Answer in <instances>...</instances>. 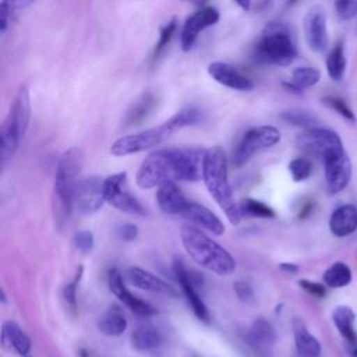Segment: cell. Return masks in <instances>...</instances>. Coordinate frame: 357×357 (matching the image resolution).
Returning <instances> with one entry per match:
<instances>
[{
  "label": "cell",
  "instance_id": "cell-32",
  "mask_svg": "<svg viewBox=\"0 0 357 357\" xmlns=\"http://www.w3.org/2000/svg\"><path fill=\"white\" fill-rule=\"evenodd\" d=\"M241 215L250 218H275V211L262 201L254 198H245L238 204Z\"/></svg>",
  "mask_w": 357,
  "mask_h": 357
},
{
  "label": "cell",
  "instance_id": "cell-6",
  "mask_svg": "<svg viewBox=\"0 0 357 357\" xmlns=\"http://www.w3.org/2000/svg\"><path fill=\"white\" fill-rule=\"evenodd\" d=\"M252 56L261 64L289 66L297 56V47L290 28L282 21L268 22L261 32Z\"/></svg>",
  "mask_w": 357,
  "mask_h": 357
},
{
  "label": "cell",
  "instance_id": "cell-26",
  "mask_svg": "<svg viewBox=\"0 0 357 357\" xmlns=\"http://www.w3.org/2000/svg\"><path fill=\"white\" fill-rule=\"evenodd\" d=\"M354 311L347 305H339L332 312V319L335 326L337 328L339 333L347 340V342H356L357 336L354 332Z\"/></svg>",
  "mask_w": 357,
  "mask_h": 357
},
{
  "label": "cell",
  "instance_id": "cell-8",
  "mask_svg": "<svg viewBox=\"0 0 357 357\" xmlns=\"http://www.w3.org/2000/svg\"><path fill=\"white\" fill-rule=\"evenodd\" d=\"M280 141V131L273 126H258L244 132L233 151L231 162L240 167L245 165L255 153L276 145Z\"/></svg>",
  "mask_w": 357,
  "mask_h": 357
},
{
  "label": "cell",
  "instance_id": "cell-12",
  "mask_svg": "<svg viewBox=\"0 0 357 357\" xmlns=\"http://www.w3.org/2000/svg\"><path fill=\"white\" fill-rule=\"evenodd\" d=\"M322 160L325 166V181L328 192H340L349 184L351 176V163L349 160L347 153L342 148L339 151L329 153Z\"/></svg>",
  "mask_w": 357,
  "mask_h": 357
},
{
  "label": "cell",
  "instance_id": "cell-36",
  "mask_svg": "<svg viewBox=\"0 0 357 357\" xmlns=\"http://www.w3.org/2000/svg\"><path fill=\"white\" fill-rule=\"evenodd\" d=\"M311 163L305 158H296L289 163V172L294 181L300 183L310 177L311 174Z\"/></svg>",
  "mask_w": 357,
  "mask_h": 357
},
{
  "label": "cell",
  "instance_id": "cell-40",
  "mask_svg": "<svg viewBox=\"0 0 357 357\" xmlns=\"http://www.w3.org/2000/svg\"><path fill=\"white\" fill-rule=\"evenodd\" d=\"M233 289H234V293H236V296L238 297L240 301L250 303V301L254 300V290L247 282L237 280V282H234Z\"/></svg>",
  "mask_w": 357,
  "mask_h": 357
},
{
  "label": "cell",
  "instance_id": "cell-11",
  "mask_svg": "<svg viewBox=\"0 0 357 357\" xmlns=\"http://www.w3.org/2000/svg\"><path fill=\"white\" fill-rule=\"evenodd\" d=\"M219 18H220V14L218 8L213 6H204L195 10L191 15H188L181 28V35H180L181 49L184 52H188L197 42L199 33L204 29L215 25L219 21Z\"/></svg>",
  "mask_w": 357,
  "mask_h": 357
},
{
  "label": "cell",
  "instance_id": "cell-24",
  "mask_svg": "<svg viewBox=\"0 0 357 357\" xmlns=\"http://www.w3.org/2000/svg\"><path fill=\"white\" fill-rule=\"evenodd\" d=\"M127 325V318L119 305H110L98 321V329L106 336L123 335Z\"/></svg>",
  "mask_w": 357,
  "mask_h": 357
},
{
  "label": "cell",
  "instance_id": "cell-42",
  "mask_svg": "<svg viewBox=\"0 0 357 357\" xmlns=\"http://www.w3.org/2000/svg\"><path fill=\"white\" fill-rule=\"evenodd\" d=\"M14 7H15V4L10 3V1H1L0 3V31L1 32H6V29L8 26L11 13H13Z\"/></svg>",
  "mask_w": 357,
  "mask_h": 357
},
{
  "label": "cell",
  "instance_id": "cell-18",
  "mask_svg": "<svg viewBox=\"0 0 357 357\" xmlns=\"http://www.w3.org/2000/svg\"><path fill=\"white\" fill-rule=\"evenodd\" d=\"M304 32L308 46L314 52H324L328 46L326 17L321 7H312L304 17Z\"/></svg>",
  "mask_w": 357,
  "mask_h": 357
},
{
  "label": "cell",
  "instance_id": "cell-31",
  "mask_svg": "<svg viewBox=\"0 0 357 357\" xmlns=\"http://www.w3.org/2000/svg\"><path fill=\"white\" fill-rule=\"evenodd\" d=\"M346 68V59H344V52L342 43H337L328 54L326 57V70L328 74L332 79L337 81L343 77Z\"/></svg>",
  "mask_w": 357,
  "mask_h": 357
},
{
  "label": "cell",
  "instance_id": "cell-13",
  "mask_svg": "<svg viewBox=\"0 0 357 357\" xmlns=\"http://www.w3.org/2000/svg\"><path fill=\"white\" fill-rule=\"evenodd\" d=\"M102 183L103 180L96 176L84 177L77 181L74 191V206L78 212L89 215L102 208L105 202Z\"/></svg>",
  "mask_w": 357,
  "mask_h": 357
},
{
  "label": "cell",
  "instance_id": "cell-33",
  "mask_svg": "<svg viewBox=\"0 0 357 357\" xmlns=\"http://www.w3.org/2000/svg\"><path fill=\"white\" fill-rule=\"evenodd\" d=\"M280 116L289 124H293L297 127H304L307 130L315 128V124H317V119L311 113L304 112V110H286Z\"/></svg>",
  "mask_w": 357,
  "mask_h": 357
},
{
  "label": "cell",
  "instance_id": "cell-5",
  "mask_svg": "<svg viewBox=\"0 0 357 357\" xmlns=\"http://www.w3.org/2000/svg\"><path fill=\"white\" fill-rule=\"evenodd\" d=\"M180 240L185 252L199 266L219 276H227L236 271L233 255L201 229L184 225L180 229Z\"/></svg>",
  "mask_w": 357,
  "mask_h": 357
},
{
  "label": "cell",
  "instance_id": "cell-9",
  "mask_svg": "<svg viewBox=\"0 0 357 357\" xmlns=\"http://www.w3.org/2000/svg\"><path fill=\"white\" fill-rule=\"evenodd\" d=\"M102 191L105 202L110 204L116 209L127 213L144 215L145 208L141 202L130 192L127 187V173L119 172L103 178Z\"/></svg>",
  "mask_w": 357,
  "mask_h": 357
},
{
  "label": "cell",
  "instance_id": "cell-17",
  "mask_svg": "<svg viewBox=\"0 0 357 357\" xmlns=\"http://www.w3.org/2000/svg\"><path fill=\"white\" fill-rule=\"evenodd\" d=\"M180 216L185 219L191 226L198 227L201 230H206L211 234L222 236L225 233V225L219 219V216H216L211 209H208L202 204L188 201L187 206L184 208Z\"/></svg>",
  "mask_w": 357,
  "mask_h": 357
},
{
  "label": "cell",
  "instance_id": "cell-15",
  "mask_svg": "<svg viewBox=\"0 0 357 357\" xmlns=\"http://www.w3.org/2000/svg\"><path fill=\"white\" fill-rule=\"evenodd\" d=\"M107 282H109V289H110V291H112L124 305H127L132 312H135V314H138V315H141V317H149V315L156 314V310H155L149 303H146L145 300L137 297L135 294H132V293L126 287L123 275L120 273V271H119L117 268H112V269L109 271Z\"/></svg>",
  "mask_w": 357,
  "mask_h": 357
},
{
  "label": "cell",
  "instance_id": "cell-43",
  "mask_svg": "<svg viewBox=\"0 0 357 357\" xmlns=\"http://www.w3.org/2000/svg\"><path fill=\"white\" fill-rule=\"evenodd\" d=\"M298 284L310 294L315 296V297H324L326 294V289L324 284L318 283V282H311V280H307V279H301L298 282Z\"/></svg>",
  "mask_w": 357,
  "mask_h": 357
},
{
  "label": "cell",
  "instance_id": "cell-39",
  "mask_svg": "<svg viewBox=\"0 0 357 357\" xmlns=\"http://www.w3.org/2000/svg\"><path fill=\"white\" fill-rule=\"evenodd\" d=\"M324 103L332 109H335L339 114H342L344 119L347 120H351L354 121V114L353 112L349 109V106L339 98H335V96H328V98H324Z\"/></svg>",
  "mask_w": 357,
  "mask_h": 357
},
{
  "label": "cell",
  "instance_id": "cell-1",
  "mask_svg": "<svg viewBox=\"0 0 357 357\" xmlns=\"http://www.w3.org/2000/svg\"><path fill=\"white\" fill-rule=\"evenodd\" d=\"M205 149L199 146H170L151 152L139 165L135 183L148 190L163 183L198 181L202 177Z\"/></svg>",
  "mask_w": 357,
  "mask_h": 357
},
{
  "label": "cell",
  "instance_id": "cell-27",
  "mask_svg": "<svg viewBox=\"0 0 357 357\" xmlns=\"http://www.w3.org/2000/svg\"><path fill=\"white\" fill-rule=\"evenodd\" d=\"M160 342H162L160 333L149 325L138 326L131 335V344L134 349L139 351L153 350L160 344Z\"/></svg>",
  "mask_w": 357,
  "mask_h": 357
},
{
  "label": "cell",
  "instance_id": "cell-37",
  "mask_svg": "<svg viewBox=\"0 0 357 357\" xmlns=\"http://www.w3.org/2000/svg\"><path fill=\"white\" fill-rule=\"evenodd\" d=\"M73 243L75 245V248L82 252V254H88L92 251L93 245H95V238H93V234L92 231L89 230H78L74 233V237H73Z\"/></svg>",
  "mask_w": 357,
  "mask_h": 357
},
{
  "label": "cell",
  "instance_id": "cell-28",
  "mask_svg": "<svg viewBox=\"0 0 357 357\" xmlns=\"http://www.w3.org/2000/svg\"><path fill=\"white\" fill-rule=\"evenodd\" d=\"M319 71L312 67H297L291 74L290 82H283L289 91L301 92L304 88H310L319 81Z\"/></svg>",
  "mask_w": 357,
  "mask_h": 357
},
{
  "label": "cell",
  "instance_id": "cell-4",
  "mask_svg": "<svg viewBox=\"0 0 357 357\" xmlns=\"http://www.w3.org/2000/svg\"><path fill=\"white\" fill-rule=\"evenodd\" d=\"M202 181L220 206L227 220L231 225H238L241 220V213L238 209V204L234 201L233 190L229 181L227 172V158L222 146L215 145L205 149L202 159Z\"/></svg>",
  "mask_w": 357,
  "mask_h": 357
},
{
  "label": "cell",
  "instance_id": "cell-22",
  "mask_svg": "<svg viewBox=\"0 0 357 357\" xmlns=\"http://www.w3.org/2000/svg\"><path fill=\"white\" fill-rule=\"evenodd\" d=\"M329 229L337 237H344L357 229V208L354 205H343L332 213Z\"/></svg>",
  "mask_w": 357,
  "mask_h": 357
},
{
  "label": "cell",
  "instance_id": "cell-19",
  "mask_svg": "<svg viewBox=\"0 0 357 357\" xmlns=\"http://www.w3.org/2000/svg\"><path fill=\"white\" fill-rule=\"evenodd\" d=\"M208 74L220 85L236 91H251L254 82L234 66L225 61H213L208 66Z\"/></svg>",
  "mask_w": 357,
  "mask_h": 357
},
{
  "label": "cell",
  "instance_id": "cell-34",
  "mask_svg": "<svg viewBox=\"0 0 357 357\" xmlns=\"http://www.w3.org/2000/svg\"><path fill=\"white\" fill-rule=\"evenodd\" d=\"M82 273H84V266L79 265V266L77 268L75 275H74V278L71 279V282H68V283L64 286V289H63V298H64L67 307H68L73 312H75V310H77V289H78V284H79V282H81V279H82Z\"/></svg>",
  "mask_w": 357,
  "mask_h": 357
},
{
  "label": "cell",
  "instance_id": "cell-14",
  "mask_svg": "<svg viewBox=\"0 0 357 357\" xmlns=\"http://www.w3.org/2000/svg\"><path fill=\"white\" fill-rule=\"evenodd\" d=\"M173 271H174V276L180 284L188 304L191 305V310L195 314V317L204 322H209V319H211L209 311H208L204 300L198 294V290H197L198 282L194 278V275L191 272H188V269L185 268L184 262L180 258L173 259Z\"/></svg>",
  "mask_w": 357,
  "mask_h": 357
},
{
  "label": "cell",
  "instance_id": "cell-3",
  "mask_svg": "<svg viewBox=\"0 0 357 357\" xmlns=\"http://www.w3.org/2000/svg\"><path fill=\"white\" fill-rule=\"evenodd\" d=\"M84 163V152L78 146H71L61 153L56 166L53 191H52V213L57 229H63L71 216L74 208V191L78 174Z\"/></svg>",
  "mask_w": 357,
  "mask_h": 357
},
{
  "label": "cell",
  "instance_id": "cell-35",
  "mask_svg": "<svg viewBox=\"0 0 357 357\" xmlns=\"http://www.w3.org/2000/svg\"><path fill=\"white\" fill-rule=\"evenodd\" d=\"M176 29H177V21H176V18L169 20V21L162 26L160 33H159V39H158V42H156V45H155V49H153V59H156V57L163 52V49L169 45V42L172 40V38H173Z\"/></svg>",
  "mask_w": 357,
  "mask_h": 357
},
{
  "label": "cell",
  "instance_id": "cell-41",
  "mask_svg": "<svg viewBox=\"0 0 357 357\" xmlns=\"http://www.w3.org/2000/svg\"><path fill=\"white\" fill-rule=\"evenodd\" d=\"M117 234L124 241H132L138 236V227L134 223H121L117 226Z\"/></svg>",
  "mask_w": 357,
  "mask_h": 357
},
{
  "label": "cell",
  "instance_id": "cell-20",
  "mask_svg": "<svg viewBox=\"0 0 357 357\" xmlns=\"http://www.w3.org/2000/svg\"><path fill=\"white\" fill-rule=\"evenodd\" d=\"M156 201L159 208L169 215H181L188 201L183 191L176 185V183H163L158 187Z\"/></svg>",
  "mask_w": 357,
  "mask_h": 357
},
{
  "label": "cell",
  "instance_id": "cell-21",
  "mask_svg": "<svg viewBox=\"0 0 357 357\" xmlns=\"http://www.w3.org/2000/svg\"><path fill=\"white\" fill-rule=\"evenodd\" d=\"M293 332L297 357H321L322 347L319 340L310 333L301 319H294Z\"/></svg>",
  "mask_w": 357,
  "mask_h": 357
},
{
  "label": "cell",
  "instance_id": "cell-30",
  "mask_svg": "<svg viewBox=\"0 0 357 357\" xmlns=\"http://www.w3.org/2000/svg\"><path fill=\"white\" fill-rule=\"evenodd\" d=\"M324 283L332 289L344 287L351 280V271L344 262H335L324 272Z\"/></svg>",
  "mask_w": 357,
  "mask_h": 357
},
{
  "label": "cell",
  "instance_id": "cell-38",
  "mask_svg": "<svg viewBox=\"0 0 357 357\" xmlns=\"http://www.w3.org/2000/svg\"><path fill=\"white\" fill-rule=\"evenodd\" d=\"M335 10L340 20H350L357 15V0H339L335 3Z\"/></svg>",
  "mask_w": 357,
  "mask_h": 357
},
{
  "label": "cell",
  "instance_id": "cell-7",
  "mask_svg": "<svg viewBox=\"0 0 357 357\" xmlns=\"http://www.w3.org/2000/svg\"><path fill=\"white\" fill-rule=\"evenodd\" d=\"M31 120V100L26 85H21L0 127V160L4 166L13 158L24 138Z\"/></svg>",
  "mask_w": 357,
  "mask_h": 357
},
{
  "label": "cell",
  "instance_id": "cell-2",
  "mask_svg": "<svg viewBox=\"0 0 357 357\" xmlns=\"http://www.w3.org/2000/svg\"><path fill=\"white\" fill-rule=\"evenodd\" d=\"M199 120H201L199 109L192 106L184 107L156 127H151V128L117 138L110 145V153L114 156H127V155L151 149L159 145L160 142H163L174 131L188 126H194Z\"/></svg>",
  "mask_w": 357,
  "mask_h": 357
},
{
  "label": "cell",
  "instance_id": "cell-10",
  "mask_svg": "<svg viewBox=\"0 0 357 357\" xmlns=\"http://www.w3.org/2000/svg\"><path fill=\"white\" fill-rule=\"evenodd\" d=\"M297 144L303 151L321 156V159L343 148L342 139L335 131L328 128H319V127L310 128L301 132L297 137Z\"/></svg>",
  "mask_w": 357,
  "mask_h": 357
},
{
  "label": "cell",
  "instance_id": "cell-45",
  "mask_svg": "<svg viewBox=\"0 0 357 357\" xmlns=\"http://www.w3.org/2000/svg\"><path fill=\"white\" fill-rule=\"evenodd\" d=\"M354 357H357V349L354 350Z\"/></svg>",
  "mask_w": 357,
  "mask_h": 357
},
{
  "label": "cell",
  "instance_id": "cell-16",
  "mask_svg": "<svg viewBox=\"0 0 357 357\" xmlns=\"http://www.w3.org/2000/svg\"><path fill=\"white\" fill-rule=\"evenodd\" d=\"M126 280L141 290L151 291V293H158V294H165V296H177V290L163 280L162 278L151 273L149 271H145L141 266H130L124 272Z\"/></svg>",
  "mask_w": 357,
  "mask_h": 357
},
{
  "label": "cell",
  "instance_id": "cell-44",
  "mask_svg": "<svg viewBox=\"0 0 357 357\" xmlns=\"http://www.w3.org/2000/svg\"><path fill=\"white\" fill-rule=\"evenodd\" d=\"M279 268L287 273H297L298 272V265L293 264V262H282L279 265Z\"/></svg>",
  "mask_w": 357,
  "mask_h": 357
},
{
  "label": "cell",
  "instance_id": "cell-29",
  "mask_svg": "<svg viewBox=\"0 0 357 357\" xmlns=\"http://www.w3.org/2000/svg\"><path fill=\"white\" fill-rule=\"evenodd\" d=\"M156 105V98L151 93L146 92L144 93L127 112L124 121L127 123V126H134V124H139V121H142L144 119H146V116L152 112V109Z\"/></svg>",
  "mask_w": 357,
  "mask_h": 357
},
{
  "label": "cell",
  "instance_id": "cell-25",
  "mask_svg": "<svg viewBox=\"0 0 357 357\" xmlns=\"http://www.w3.org/2000/svg\"><path fill=\"white\" fill-rule=\"evenodd\" d=\"M248 343L258 349H266L271 347L276 340V332L272 326V324L264 318L255 319L247 333Z\"/></svg>",
  "mask_w": 357,
  "mask_h": 357
},
{
  "label": "cell",
  "instance_id": "cell-23",
  "mask_svg": "<svg viewBox=\"0 0 357 357\" xmlns=\"http://www.w3.org/2000/svg\"><path fill=\"white\" fill-rule=\"evenodd\" d=\"M1 339L4 346H8L11 350H14L20 356H26L28 351L31 350L29 336L14 321H6L3 324Z\"/></svg>",
  "mask_w": 357,
  "mask_h": 357
}]
</instances>
